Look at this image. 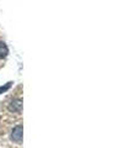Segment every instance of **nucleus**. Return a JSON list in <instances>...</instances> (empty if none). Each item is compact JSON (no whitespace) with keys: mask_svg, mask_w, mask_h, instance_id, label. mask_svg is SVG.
I'll return each instance as SVG.
<instances>
[{"mask_svg":"<svg viewBox=\"0 0 140 148\" xmlns=\"http://www.w3.org/2000/svg\"><path fill=\"white\" fill-rule=\"evenodd\" d=\"M11 140L15 143H21L22 142V126L21 125H17V126L12 130Z\"/></svg>","mask_w":140,"mask_h":148,"instance_id":"nucleus-1","label":"nucleus"},{"mask_svg":"<svg viewBox=\"0 0 140 148\" xmlns=\"http://www.w3.org/2000/svg\"><path fill=\"white\" fill-rule=\"evenodd\" d=\"M9 110L12 112L20 114L22 111V100L21 99H14L11 100V103L9 104Z\"/></svg>","mask_w":140,"mask_h":148,"instance_id":"nucleus-2","label":"nucleus"},{"mask_svg":"<svg viewBox=\"0 0 140 148\" xmlns=\"http://www.w3.org/2000/svg\"><path fill=\"white\" fill-rule=\"evenodd\" d=\"M9 53V48L7 46L5 45V42L0 41V58H5Z\"/></svg>","mask_w":140,"mask_h":148,"instance_id":"nucleus-3","label":"nucleus"},{"mask_svg":"<svg viewBox=\"0 0 140 148\" xmlns=\"http://www.w3.org/2000/svg\"><path fill=\"white\" fill-rule=\"evenodd\" d=\"M11 84H12V83H7V84H5L4 86H0V94H1V92H5L7 89H10Z\"/></svg>","mask_w":140,"mask_h":148,"instance_id":"nucleus-4","label":"nucleus"}]
</instances>
